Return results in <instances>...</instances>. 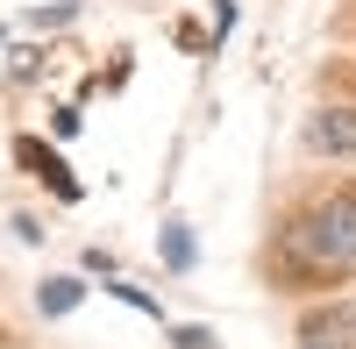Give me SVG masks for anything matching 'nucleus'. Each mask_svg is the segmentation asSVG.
I'll return each mask as SVG.
<instances>
[{"label": "nucleus", "instance_id": "20e7f679", "mask_svg": "<svg viewBox=\"0 0 356 349\" xmlns=\"http://www.w3.org/2000/svg\"><path fill=\"white\" fill-rule=\"evenodd\" d=\"M22 164H36V179H50V186H57V193H79V186H72V179H65V164H57V157H50V150H43V143H22Z\"/></svg>", "mask_w": 356, "mask_h": 349}, {"label": "nucleus", "instance_id": "39448f33", "mask_svg": "<svg viewBox=\"0 0 356 349\" xmlns=\"http://www.w3.org/2000/svg\"><path fill=\"white\" fill-rule=\"evenodd\" d=\"M164 257H171V264H178V271H186V264H193V236H186V228H164Z\"/></svg>", "mask_w": 356, "mask_h": 349}, {"label": "nucleus", "instance_id": "7ed1b4c3", "mask_svg": "<svg viewBox=\"0 0 356 349\" xmlns=\"http://www.w3.org/2000/svg\"><path fill=\"white\" fill-rule=\"evenodd\" d=\"M79 300H86L79 278H50V285H36V307H43V314H72Z\"/></svg>", "mask_w": 356, "mask_h": 349}, {"label": "nucleus", "instance_id": "f03ea898", "mask_svg": "<svg viewBox=\"0 0 356 349\" xmlns=\"http://www.w3.org/2000/svg\"><path fill=\"white\" fill-rule=\"evenodd\" d=\"M307 150L314 157H356V107H314L307 114Z\"/></svg>", "mask_w": 356, "mask_h": 349}, {"label": "nucleus", "instance_id": "f257e3e1", "mask_svg": "<svg viewBox=\"0 0 356 349\" xmlns=\"http://www.w3.org/2000/svg\"><path fill=\"white\" fill-rule=\"evenodd\" d=\"M300 257H314V264H356V200H321V207H307L300 221H292L285 236Z\"/></svg>", "mask_w": 356, "mask_h": 349}, {"label": "nucleus", "instance_id": "423d86ee", "mask_svg": "<svg viewBox=\"0 0 356 349\" xmlns=\"http://www.w3.org/2000/svg\"><path fill=\"white\" fill-rule=\"evenodd\" d=\"M171 342H178V349H214V335H207V328H178Z\"/></svg>", "mask_w": 356, "mask_h": 349}]
</instances>
